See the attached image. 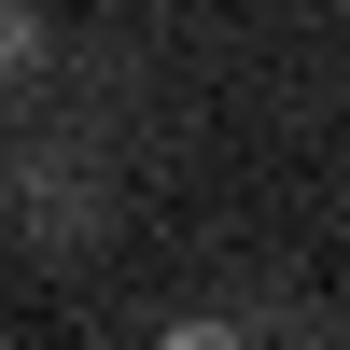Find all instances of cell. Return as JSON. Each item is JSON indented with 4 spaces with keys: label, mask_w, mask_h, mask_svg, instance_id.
Here are the masks:
<instances>
[{
    "label": "cell",
    "mask_w": 350,
    "mask_h": 350,
    "mask_svg": "<svg viewBox=\"0 0 350 350\" xmlns=\"http://www.w3.org/2000/svg\"><path fill=\"white\" fill-rule=\"evenodd\" d=\"M28 224H42V239H70V252H84V239H98V183H84V168H56V154H42V168H28Z\"/></svg>",
    "instance_id": "obj_1"
},
{
    "label": "cell",
    "mask_w": 350,
    "mask_h": 350,
    "mask_svg": "<svg viewBox=\"0 0 350 350\" xmlns=\"http://www.w3.org/2000/svg\"><path fill=\"white\" fill-rule=\"evenodd\" d=\"M56 56V28H42V0H0V84H28Z\"/></svg>",
    "instance_id": "obj_2"
}]
</instances>
